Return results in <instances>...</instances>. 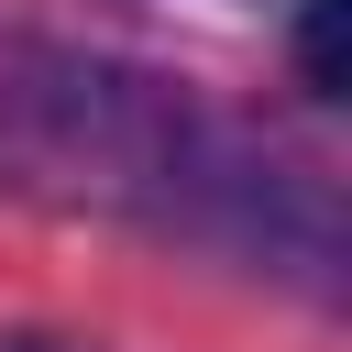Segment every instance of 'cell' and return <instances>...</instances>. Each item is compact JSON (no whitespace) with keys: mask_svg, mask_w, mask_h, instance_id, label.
I'll return each instance as SVG.
<instances>
[{"mask_svg":"<svg viewBox=\"0 0 352 352\" xmlns=\"http://www.w3.org/2000/svg\"><path fill=\"white\" fill-rule=\"evenodd\" d=\"M341 11H352V0H308V88H319V99L352 88V66H341Z\"/></svg>","mask_w":352,"mask_h":352,"instance_id":"obj_1","label":"cell"},{"mask_svg":"<svg viewBox=\"0 0 352 352\" xmlns=\"http://www.w3.org/2000/svg\"><path fill=\"white\" fill-rule=\"evenodd\" d=\"M22 352H44V341H22Z\"/></svg>","mask_w":352,"mask_h":352,"instance_id":"obj_2","label":"cell"}]
</instances>
